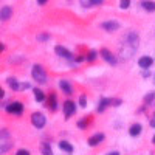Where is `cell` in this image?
I'll return each mask as SVG.
<instances>
[{
    "label": "cell",
    "mask_w": 155,
    "mask_h": 155,
    "mask_svg": "<svg viewBox=\"0 0 155 155\" xmlns=\"http://www.w3.org/2000/svg\"><path fill=\"white\" fill-rule=\"evenodd\" d=\"M85 102H87V101H85V96H81V98H79V104H81V107H85Z\"/></svg>",
    "instance_id": "4dcf8cb0"
},
{
    "label": "cell",
    "mask_w": 155,
    "mask_h": 155,
    "mask_svg": "<svg viewBox=\"0 0 155 155\" xmlns=\"http://www.w3.org/2000/svg\"><path fill=\"white\" fill-rule=\"evenodd\" d=\"M141 130H143L141 124H134V126H130V129H129V134H130L132 137H137V135L141 134Z\"/></svg>",
    "instance_id": "5bb4252c"
},
{
    "label": "cell",
    "mask_w": 155,
    "mask_h": 155,
    "mask_svg": "<svg viewBox=\"0 0 155 155\" xmlns=\"http://www.w3.org/2000/svg\"><path fill=\"white\" fill-rule=\"evenodd\" d=\"M2 98H5V92H3V88L0 87V99H2Z\"/></svg>",
    "instance_id": "d6a6232c"
},
{
    "label": "cell",
    "mask_w": 155,
    "mask_h": 155,
    "mask_svg": "<svg viewBox=\"0 0 155 155\" xmlns=\"http://www.w3.org/2000/svg\"><path fill=\"white\" fill-rule=\"evenodd\" d=\"M141 6H143L146 11H155V2H152V0H143V2H141Z\"/></svg>",
    "instance_id": "2e32d148"
},
{
    "label": "cell",
    "mask_w": 155,
    "mask_h": 155,
    "mask_svg": "<svg viewBox=\"0 0 155 155\" xmlns=\"http://www.w3.org/2000/svg\"><path fill=\"white\" fill-rule=\"evenodd\" d=\"M8 85H9L12 90H20V85H19V82H17L16 78H9V79H8Z\"/></svg>",
    "instance_id": "ac0fdd59"
},
{
    "label": "cell",
    "mask_w": 155,
    "mask_h": 155,
    "mask_svg": "<svg viewBox=\"0 0 155 155\" xmlns=\"http://www.w3.org/2000/svg\"><path fill=\"white\" fill-rule=\"evenodd\" d=\"M150 126H152V127H155V115L152 116V120H150Z\"/></svg>",
    "instance_id": "836d02e7"
},
{
    "label": "cell",
    "mask_w": 155,
    "mask_h": 155,
    "mask_svg": "<svg viewBox=\"0 0 155 155\" xmlns=\"http://www.w3.org/2000/svg\"><path fill=\"white\" fill-rule=\"evenodd\" d=\"M42 153L44 155H53V150H51V147H50L48 143H44L42 144Z\"/></svg>",
    "instance_id": "7402d4cb"
},
{
    "label": "cell",
    "mask_w": 155,
    "mask_h": 155,
    "mask_svg": "<svg viewBox=\"0 0 155 155\" xmlns=\"http://www.w3.org/2000/svg\"><path fill=\"white\" fill-rule=\"evenodd\" d=\"M81 5L84 8H90V6H92V0H81Z\"/></svg>",
    "instance_id": "f1b7e54d"
},
{
    "label": "cell",
    "mask_w": 155,
    "mask_h": 155,
    "mask_svg": "<svg viewBox=\"0 0 155 155\" xmlns=\"http://www.w3.org/2000/svg\"><path fill=\"white\" fill-rule=\"evenodd\" d=\"M48 39H50V36H48V34H39V36H37V41H41V42L48 41Z\"/></svg>",
    "instance_id": "83f0119b"
},
{
    "label": "cell",
    "mask_w": 155,
    "mask_h": 155,
    "mask_svg": "<svg viewBox=\"0 0 155 155\" xmlns=\"http://www.w3.org/2000/svg\"><path fill=\"white\" fill-rule=\"evenodd\" d=\"M101 56H102V59H104V61H107L110 65H115V64H116V58L110 53L107 48H102L101 50Z\"/></svg>",
    "instance_id": "5b68a950"
},
{
    "label": "cell",
    "mask_w": 155,
    "mask_h": 155,
    "mask_svg": "<svg viewBox=\"0 0 155 155\" xmlns=\"http://www.w3.org/2000/svg\"><path fill=\"white\" fill-rule=\"evenodd\" d=\"M153 82H155V81H153Z\"/></svg>",
    "instance_id": "f35d334b"
},
{
    "label": "cell",
    "mask_w": 155,
    "mask_h": 155,
    "mask_svg": "<svg viewBox=\"0 0 155 155\" xmlns=\"http://www.w3.org/2000/svg\"><path fill=\"white\" fill-rule=\"evenodd\" d=\"M31 123H33V126H34V127H37V129H42V127L45 126L47 120H45V116H44L42 113L36 112V113H33V116H31Z\"/></svg>",
    "instance_id": "7a4b0ae2"
},
{
    "label": "cell",
    "mask_w": 155,
    "mask_h": 155,
    "mask_svg": "<svg viewBox=\"0 0 155 155\" xmlns=\"http://www.w3.org/2000/svg\"><path fill=\"white\" fill-rule=\"evenodd\" d=\"M96 54H98L96 51H95V50H92V51H88V54H87V58H85V59H87L88 62H92V61H95V59H96Z\"/></svg>",
    "instance_id": "603a6c76"
},
{
    "label": "cell",
    "mask_w": 155,
    "mask_h": 155,
    "mask_svg": "<svg viewBox=\"0 0 155 155\" xmlns=\"http://www.w3.org/2000/svg\"><path fill=\"white\" fill-rule=\"evenodd\" d=\"M34 98H36V101H37V102H42V101L45 99V95H44L42 90L36 88V90H34Z\"/></svg>",
    "instance_id": "d6986e66"
},
{
    "label": "cell",
    "mask_w": 155,
    "mask_h": 155,
    "mask_svg": "<svg viewBox=\"0 0 155 155\" xmlns=\"http://www.w3.org/2000/svg\"><path fill=\"white\" fill-rule=\"evenodd\" d=\"M59 147H61L62 150H65V152H73V146L68 144L67 141H61V143H59Z\"/></svg>",
    "instance_id": "ffe728a7"
},
{
    "label": "cell",
    "mask_w": 155,
    "mask_h": 155,
    "mask_svg": "<svg viewBox=\"0 0 155 155\" xmlns=\"http://www.w3.org/2000/svg\"><path fill=\"white\" fill-rule=\"evenodd\" d=\"M56 53H58L61 58H64V59H71V58H73V54L70 53V51H68L67 48L61 47V45H58V47H56Z\"/></svg>",
    "instance_id": "9c48e42d"
},
{
    "label": "cell",
    "mask_w": 155,
    "mask_h": 155,
    "mask_svg": "<svg viewBox=\"0 0 155 155\" xmlns=\"http://www.w3.org/2000/svg\"><path fill=\"white\" fill-rule=\"evenodd\" d=\"M47 2H48V0H37V3H39V5H45Z\"/></svg>",
    "instance_id": "e575fe53"
},
{
    "label": "cell",
    "mask_w": 155,
    "mask_h": 155,
    "mask_svg": "<svg viewBox=\"0 0 155 155\" xmlns=\"http://www.w3.org/2000/svg\"><path fill=\"white\" fill-rule=\"evenodd\" d=\"M109 104H112V99H107V98H102V99L99 101V106H98V112H102V110H106Z\"/></svg>",
    "instance_id": "e0dca14e"
},
{
    "label": "cell",
    "mask_w": 155,
    "mask_h": 155,
    "mask_svg": "<svg viewBox=\"0 0 155 155\" xmlns=\"http://www.w3.org/2000/svg\"><path fill=\"white\" fill-rule=\"evenodd\" d=\"M102 28H104L106 31H109V33H112V31H115V30H118L120 28V23L118 22H115V20H112V22H104L101 25Z\"/></svg>",
    "instance_id": "8992f818"
},
{
    "label": "cell",
    "mask_w": 155,
    "mask_h": 155,
    "mask_svg": "<svg viewBox=\"0 0 155 155\" xmlns=\"http://www.w3.org/2000/svg\"><path fill=\"white\" fill-rule=\"evenodd\" d=\"M152 58H149V56H143L140 61H138V65L141 67V68H149L150 65H152Z\"/></svg>",
    "instance_id": "4fadbf2b"
},
{
    "label": "cell",
    "mask_w": 155,
    "mask_h": 155,
    "mask_svg": "<svg viewBox=\"0 0 155 155\" xmlns=\"http://www.w3.org/2000/svg\"><path fill=\"white\" fill-rule=\"evenodd\" d=\"M3 50H5V47H3L2 44H0V51H3Z\"/></svg>",
    "instance_id": "8d00e7d4"
},
{
    "label": "cell",
    "mask_w": 155,
    "mask_h": 155,
    "mask_svg": "<svg viewBox=\"0 0 155 155\" xmlns=\"http://www.w3.org/2000/svg\"><path fill=\"white\" fill-rule=\"evenodd\" d=\"M11 147H12V143H0V155L8 152Z\"/></svg>",
    "instance_id": "44dd1931"
},
{
    "label": "cell",
    "mask_w": 155,
    "mask_h": 155,
    "mask_svg": "<svg viewBox=\"0 0 155 155\" xmlns=\"http://www.w3.org/2000/svg\"><path fill=\"white\" fill-rule=\"evenodd\" d=\"M6 112H8V113H12V115H20V113L23 112L22 102L14 101V102H11V104H8V106H6Z\"/></svg>",
    "instance_id": "3957f363"
},
{
    "label": "cell",
    "mask_w": 155,
    "mask_h": 155,
    "mask_svg": "<svg viewBox=\"0 0 155 155\" xmlns=\"http://www.w3.org/2000/svg\"><path fill=\"white\" fill-rule=\"evenodd\" d=\"M88 120H90V118H88V116H85V118H84L82 121H79V123H78V126H79L81 129H84V127L87 126V123H88Z\"/></svg>",
    "instance_id": "484cf974"
},
{
    "label": "cell",
    "mask_w": 155,
    "mask_h": 155,
    "mask_svg": "<svg viewBox=\"0 0 155 155\" xmlns=\"http://www.w3.org/2000/svg\"><path fill=\"white\" fill-rule=\"evenodd\" d=\"M76 110V106L73 101H65V104H64V115H65V118H70V116L74 113Z\"/></svg>",
    "instance_id": "277c9868"
},
{
    "label": "cell",
    "mask_w": 155,
    "mask_h": 155,
    "mask_svg": "<svg viewBox=\"0 0 155 155\" xmlns=\"http://www.w3.org/2000/svg\"><path fill=\"white\" fill-rule=\"evenodd\" d=\"M129 5H130V0H121V3H120V6H121L123 9L129 8Z\"/></svg>",
    "instance_id": "4316f807"
},
{
    "label": "cell",
    "mask_w": 155,
    "mask_h": 155,
    "mask_svg": "<svg viewBox=\"0 0 155 155\" xmlns=\"http://www.w3.org/2000/svg\"><path fill=\"white\" fill-rule=\"evenodd\" d=\"M153 98H155V93H153V92H152V93H147L146 98H144V102H146V104H150V102L153 101Z\"/></svg>",
    "instance_id": "d4e9b609"
},
{
    "label": "cell",
    "mask_w": 155,
    "mask_h": 155,
    "mask_svg": "<svg viewBox=\"0 0 155 155\" xmlns=\"http://www.w3.org/2000/svg\"><path fill=\"white\" fill-rule=\"evenodd\" d=\"M153 143H155V137H153Z\"/></svg>",
    "instance_id": "74e56055"
},
{
    "label": "cell",
    "mask_w": 155,
    "mask_h": 155,
    "mask_svg": "<svg viewBox=\"0 0 155 155\" xmlns=\"http://www.w3.org/2000/svg\"><path fill=\"white\" fill-rule=\"evenodd\" d=\"M104 138H106L104 134H96V135H93V137L88 138V144H90V146H98L99 143H102V140H104Z\"/></svg>",
    "instance_id": "52a82bcc"
},
{
    "label": "cell",
    "mask_w": 155,
    "mask_h": 155,
    "mask_svg": "<svg viewBox=\"0 0 155 155\" xmlns=\"http://www.w3.org/2000/svg\"><path fill=\"white\" fill-rule=\"evenodd\" d=\"M104 0H92V6H96V5H101Z\"/></svg>",
    "instance_id": "1f68e13d"
},
{
    "label": "cell",
    "mask_w": 155,
    "mask_h": 155,
    "mask_svg": "<svg viewBox=\"0 0 155 155\" xmlns=\"http://www.w3.org/2000/svg\"><path fill=\"white\" fill-rule=\"evenodd\" d=\"M48 107L51 110H56L58 109V99H56V95H53V93L48 96Z\"/></svg>",
    "instance_id": "9a60e30c"
},
{
    "label": "cell",
    "mask_w": 155,
    "mask_h": 155,
    "mask_svg": "<svg viewBox=\"0 0 155 155\" xmlns=\"http://www.w3.org/2000/svg\"><path fill=\"white\" fill-rule=\"evenodd\" d=\"M6 138H9V132L6 129H0V140H6Z\"/></svg>",
    "instance_id": "cb8c5ba5"
},
{
    "label": "cell",
    "mask_w": 155,
    "mask_h": 155,
    "mask_svg": "<svg viewBox=\"0 0 155 155\" xmlns=\"http://www.w3.org/2000/svg\"><path fill=\"white\" fill-rule=\"evenodd\" d=\"M16 155H30V152H28L27 149H20V150H17Z\"/></svg>",
    "instance_id": "f546056e"
},
{
    "label": "cell",
    "mask_w": 155,
    "mask_h": 155,
    "mask_svg": "<svg viewBox=\"0 0 155 155\" xmlns=\"http://www.w3.org/2000/svg\"><path fill=\"white\" fill-rule=\"evenodd\" d=\"M31 74H33V79L34 81L41 82V84H45L47 82V73H45V70H44L42 65H34Z\"/></svg>",
    "instance_id": "6da1fadb"
},
{
    "label": "cell",
    "mask_w": 155,
    "mask_h": 155,
    "mask_svg": "<svg viewBox=\"0 0 155 155\" xmlns=\"http://www.w3.org/2000/svg\"><path fill=\"white\" fill-rule=\"evenodd\" d=\"M134 51H135V47H132V45L126 44V45L123 47V50H121V56H123L124 59H127V58H130V56H132Z\"/></svg>",
    "instance_id": "30bf717a"
},
{
    "label": "cell",
    "mask_w": 155,
    "mask_h": 155,
    "mask_svg": "<svg viewBox=\"0 0 155 155\" xmlns=\"http://www.w3.org/2000/svg\"><path fill=\"white\" fill-rule=\"evenodd\" d=\"M126 41H127L129 45L137 47V44H138V41H140V37H138V34H137L135 31H132V33H129V34L126 36Z\"/></svg>",
    "instance_id": "ba28073f"
},
{
    "label": "cell",
    "mask_w": 155,
    "mask_h": 155,
    "mask_svg": "<svg viewBox=\"0 0 155 155\" xmlns=\"http://www.w3.org/2000/svg\"><path fill=\"white\" fill-rule=\"evenodd\" d=\"M59 87H61V90L65 95H71L73 93V90H71V85L68 84V81H65V79H62V81H59Z\"/></svg>",
    "instance_id": "7c38bea8"
},
{
    "label": "cell",
    "mask_w": 155,
    "mask_h": 155,
    "mask_svg": "<svg viewBox=\"0 0 155 155\" xmlns=\"http://www.w3.org/2000/svg\"><path fill=\"white\" fill-rule=\"evenodd\" d=\"M11 16H12L11 6H3L2 9H0V20H8Z\"/></svg>",
    "instance_id": "8fae6325"
},
{
    "label": "cell",
    "mask_w": 155,
    "mask_h": 155,
    "mask_svg": "<svg viewBox=\"0 0 155 155\" xmlns=\"http://www.w3.org/2000/svg\"><path fill=\"white\" fill-rule=\"evenodd\" d=\"M107 155H120V153H118V152H109Z\"/></svg>",
    "instance_id": "d590c367"
}]
</instances>
